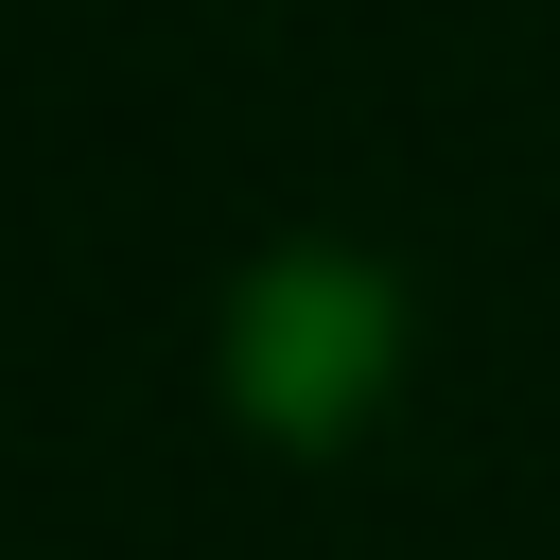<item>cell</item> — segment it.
I'll use <instances>...</instances> for the list:
<instances>
[{
    "label": "cell",
    "instance_id": "1",
    "mask_svg": "<svg viewBox=\"0 0 560 560\" xmlns=\"http://www.w3.org/2000/svg\"><path fill=\"white\" fill-rule=\"evenodd\" d=\"M385 350H402V298H385L368 262H332V245H280V262L228 298V402H245L262 438H298V455L385 402Z\"/></svg>",
    "mask_w": 560,
    "mask_h": 560
}]
</instances>
